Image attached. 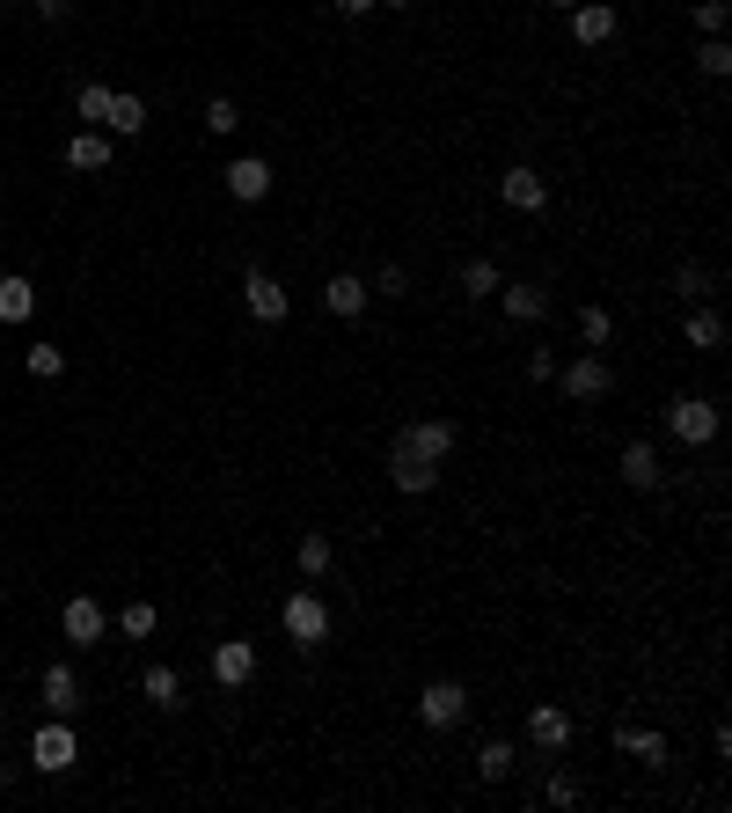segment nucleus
<instances>
[{
  "label": "nucleus",
  "instance_id": "obj_12",
  "mask_svg": "<svg viewBox=\"0 0 732 813\" xmlns=\"http://www.w3.org/2000/svg\"><path fill=\"white\" fill-rule=\"evenodd\" d=\"M227 191L243 198V206H257V198L271 191V161H257V155H243V161H227Z\"/></svg>",
  "mask_w": 732,
  "mask_h": 813
},
{
  "label": "nucleus",
  "instance_id": "obj_33",
  "mask_svg": "<svg viewBox=\"0 0 732 813\" xmlns=\"http://www.w3.org/2000/svg\"><path fill=\"white\" fill-rule=\"evenodd\" d=\"M118 631H125V637H155V608H147V602H132V608L118 616Z\"/></svg>",
  "mask_w": 732,
  "mask_h": 813
},
{
  "label": "nucleus",
  "instance_id": "obj_14",
  "mask_svg": "<svg viewBox=\"0 0 732 813\" xmlns=\"http://www.w3.org/2000/svg\"><path fill=\"white\" fill-rule=\"evenodd\" d=\"M67 161H73V169H81V177H96V169H110V132H103V125H88V132H73Z\"/></svg>",
  "mask_w": 732,
  "mask_h": 813
},
{
  "label": "nucleus",
  "instance_id": "obj_27",
  "mask_svg": "<svg viewBox=\"0 0 732 813\" xmlns=\"http://www.w3.org/2000/svg\"><path fill=\"white\" fill-rule=\"evenodd\" d=\"M22 367H30L37 381H52V374H67V353H59V345H30V353H22Z\"/></svg>",
  "mask_w": 732,
  "mask_h": 813
},
{
  "label": "nucleus",
  "instance_id": "obj_4",
  "mask_svg": "<svg viewBox=\"0 0 732 813\" xmlns=\"http://www.w3.org/2000/svg\"><path fill=\"white\" fill-rule=\"evenodd\" d=\"M396 447H403V455H425V462H447V455H454V418H418V425H403Z\"/></svg>",
  "mask_w": 732,
  "mask_h": 813
},
{
  "label": "nucleus",
  "instance_id": "obj_25",
  "mask_svg": "<svg viewBox=\"0 0 732 813\" xmlns=\"http://www.w3.org/2000/svg\"><path fill=\"white\" fill-rule=\"evenodd\" d=\"M147 696H155L161 711H176V704H184V682H176V667H147Z\"/></svg>",
  "mask_w": 732,
  "mask_h": 813
},
{
  "label": "nucleus",
  "instance_id": "obj_24",
  "mask_svg": "<svg viewBox=\"0 0 732 813\" xmlns=\"http://www.w3.org/2000/svg\"><path fill=\"white\" fill-rule=\"evenodd\" d=\"M476 777H484V784H506V777H513V747H506V741H491L484 755H476Z\"/></svg>",
  "mask_w": 732,
  "mask_h": 813
},
{
  "label": "nucleus",
  "instance_id": "obj_6",
  "mask_svg": "<svg viewBox=\"0 0 732 813\" xmlns=\"http://www.w3.org/2000/svg\"><path fill=\"white\" fill-rule=\"evenodd\" d=\"M243 308L257 323H286V308H294V301H286V286L271 279V271H249V279H243Z\"/></svg>",
  "mask_w": 732,
  "mask_h": 813
},
{
  "label": "nucleus",
  "instance_id": "obj_1",
  "mask_svg": "<svg viewBox=\"0 0 732 813\" xmlns=\"http://www.w3.org/2000/svg\"><path fill=\"white\" fill-rule=\"evenodd\" d=\"M666 433H674L681 447H711V440H718V404H711V396H674V410H666Z\"/></svg>",
  "mask_w": 732,
  "mask_h": 813
},
{
  "label": "nucleus",
  "instance_id": "obj_38",
  "mask_svg": "<svg viewBox=\"0 0 732 813\" xmlns=\"http://www.w3.org/2000/svg\"><path fill=\"white\" fill-rule=\"evenodd\" d=\"M366 8H382V0H337V16H366Z\"/></svg>",
  "mask_w": 732,
  "mask_h": 813
},
{
  "label": "nucleus",
  "instance_id": "obj_23",
  "mask_svg": "<svg viewBox=\"0 0 732 813\" xmlns=\"http://www.w3.org/2000/svg\"><path fill=\"white\" fill-rule=\"evenodd\" d=\"M140 125H147V103H140V96H110L103 132H140Z\"/></svg>",
  "mask_w": 732,
  "mask_h": 813
},
{
  "label": "nucleus",
  "instance_id": "obj_29",
  "mask_svg": "<svg viewBox=\"0 0 732 813\" xmlns=\"http://www.w3.org/2000/svg\"><path fill=\"white\" fill-rule=\"evenodd\" d=\"M73 110H81L88 125H103V118H110V89H103V81H88V89L73 96Z\"/></svg>",
  "mask_w": 732,
  "mask_h": 813
},
{
  "label": "nucleus",
  "instance_id": "obj_21",
  "mask_svg": "<svg viewBox=\"0 0 732 813\" xmlns=\"http://www.w3.org/2000/svg\"><path fill=\"white\" fill-rule=\"evenodd\" d=\"M73 704H81V682H73V667H44V711H52V718H67Z\"/></svg>",
  "mask_w": 732,
  "mask_h": 813
},
{
  "label": "nucleus",
  "instance_id": "obj_7",
  "mask_svg": "<svg viewBox=\"0 0 732 813\" xmlns=\"http://www.w3.org/2000/svg\"><path fill=\"white\" fill-rule=\"evenodd\" d=\"M557 381H564V396H578V404H593V396H609V381H615V374L609 367H601V359H572V367H557Z\"/></svg>",
  "mask_w": 732,
  "mask_h": 813
},
{
  "label": "nucleus",
  "instance_id": "obj_2",
  "mask_svg": "<svg viewBox=\"0 0 732 813\" xmlns=\"http://www.w3.org/2000/svg\"><path fill=\"white\" fill-rule=\"evenodd\" d=\"M73 755H81V741H73V725H67V718H44V725H37V741H30V762L44 770V777L73 770Z\"/></svg>",
  "mask_w": 732,
  "mask_h": 813
},
{
  "label": "nucleus",
  "instance_id": "obj_22",
  "mask_svg": "<svg viewBox=\"0 0 732 813\" xmlns=\"http://www.w3.org/2000/svg\"><path fill=\"white\" fill-rule=\"evenodd\" d=\"M689 345H696V353H718V345H725V316H711V308H689Z\"/></svg>",
  "mask_w": 732,
  "mask_h": 813
},
{
  "label": "nucleus",
  "instance_id": "obj_28",
  "mask_svg": "<svg viewBox=\"0 0 732 813\" xmlns=\"http://www.w3.org/2000/svg\"><path fill=\"white\" fill-rule=\"evenodd\" d=\"M696 67L711 73V81H725V73H732V44H725V37H703V52H696Z\"/></svg>",
  "mask_w": 732,
  "mask_h": 813
},
{
  "label": "nucleus",
  "instance_id": "obj_15",
  "mask_svg": "<svg viewBox=\"0 0 732 813\" xmlns=\"http://www.w3.org/2000/svg\"><path fill=\"white\" fill-rule=\"evenodd\" d=\"M572 37H578V44H609V37H615V8L578 0V8H572Z\"/></svg>",
  "mask_w": 732,
  "mask_h": 813
},
{
  "label": "nucleus",
  "instance_id": "obj_30",
  "mask_svg": "<svg viewBox=\"0 0 732 813\" xmlns=\"http://www.w3.org/2000/svg\"><path fill=\"white\" fill-rule=\"evenodd\" d=\"M235 125H243V110L227 103V96H212V103H206V132H212V140H227Z\"/></svg>",
  "mask_w": 732,
  "mask_h": 813
},
{
  "label": "nucleus",
  "instance_id": "obj_16",
  "mask_svg": "<svg viewBox=\"0 0 732 813\" xmlns=\"http://www.w3.org/2000/svg\"><path fill=\"white\" fill-rule=\"evenodd\" d=\"M30 316H37V286L22 271H8L0 279V323H30Z\"/></svg>",
  "mask_w": 732,
  "mask_h": 813
},
{
  "label": "nucleus",
  "instance_id": "obj_32",
  "mask_svg": "<svg viewBox=\"0 0 732 813\" xmlns=\"http://www.w3.org/2000/svg\"><path fill=\"white\" fill-rule=\"evenodd\" d=\"M578 337H586V345H609V337H615L609 308H586V316H578Z\"/></svg>",
  "mask_w": 732,
  "mask_h": 813
},
{
  "label": "nucleus",
  "instance_id": "obj_26",
  "mask_svg": "<svg viewBox=\"0 0 732 813\" xmlns=\"http://www.w3.org/2000/svg\"><path fill=\"white\" fill-rule=\"evenodd\" d=\"M294 565L308 572V579H315V572H330V535H300V549H294Z\"/></svg>",
  "mask_w": 732,
  "mask_h": 813
},
{
  "label": "nucleus",
  "instance_id": "obj_11",
  "mask_svg": "<svg viewBox=\"0 0 732 813\" xmlns=\"http://www.w3.org/2000/svg\"><path fill=\"white\" fill-rule=\"evenodd\" d=\"M59 631H67L73 645H96V637H103V602H88V594H73V602L59 608Z\"/></svg>",
  "mask_w": 732,
  "mask_h": 813
},
{
  "label": "nucleus",
  "instance_id": "obj_17",
  "mask_svg": "<svg viewBox=\"0 0 732 813\" xmlns=\"http://www.w3.org/2000/svg\"><path fill=\"white\" fill-rule=\"evenodd\" d=\"M615 747L637 755L645 770H660V762H666V741H660V733H645V725H615Z\"/></svg>",
  "mask_w": 732,
  "mask_h": 813
},
{
  "label": "nucleus",
  "instance_id": "obj_5",
  "mask_svg": "<svg viewBox=\"0 0 732 813\" xmlns=\"http://www.w3.org/2000/svg\"><path fill=\"white\" fill-rule=\"evenodd\" d=\"M286 637H294V645H323V637H330V608L315 602V594H294V602H286Z\"/></svg>",
  "mask_w": 732,
  "mask_h": 813
},
{
  "label": "nucleus",
  "instance_id": "obj_8",
  "mask_svg": "<svg viewBox=\"0 0 732 813\" xmlns=\"http://www.w3.org/2000/svg\"><path fill=\"white\" fill-rule=\"evenodd\" d=\"M249 674H257V645H243V637H227L220 653H212V682H220V690H243Z\"/></svg>",
  "mask_w": 732,
  "mask_h": 813
},
{
  "label": "nucleus",
  "instance_id": "obj_19",
  "mask_svg": "<svg viewBox=\"0 0 732 813\" xmlns=\"http://www.w3.org/2000/svg\"><path fill=\"white\" fill-rule=\"evenodd\" d=\"M498 301H506L513 323H542L550 316V294H542V286H498Z\"/></svg>",
  "mask_w": 732,
  "mask_h": 813
},
{
  "label": "nucleus",
  "instance_id": "obj_41",
  "mask_svg": "<svg viewBox=\"0 0 732 813\" xmlns=\"http://www.w3.org/2000/svg\"><path fill=\"white\" fill-rule=\"evenodd\" d=\"M388 8H410V0H388Z\"/></svg>",
  "mask_w": 732,
  "mask_h": 813
},
{
  "label": "nucleus",
  "instance_id": "obj_13",
  "mask_svg": "<svg viewBox=\"0 0 732 813\" xmlns=\"http://www.w3.org/2000/svg\"><path fill=\"white\" fill-rule=\"evenodd\" d=\"M527 741H535V747H572V711L535 704V711H527Z\"/></svg>",
  "mask_w": 732,
  "mask_h": 813
},
{
  "label": "nucleus",
  "instance_id": "obj_39",
  "mask_svg": "<svg viewBox=\"0 0 732 813\" xmlns=\"http://www.w3.org/2000/svg\"><path fill=\"white\" fill-rule=\"evenodd\" d=\"M37 8H44V22H59V16L73 8V0H37Z\"/></svg>",
  "mask_w": 732,
  "mask_h": 813
},
{
  "label": "nucleus",
  "instance_id": "obj_10",
  "mask_svg": "<svg viewBox=\"0 0 732 813\" xmlns=\"http://www.w3.org/2000/svg\"><path fill=\"white\" fill-rule=\"evenodd\" d=\"M388 477H396V492H433L439 484V462H425V455H403V447H388Z\"/></svg>",
  "mask_w": 732,
  "mask_h": 813
},
{
  "label": "nucleus",
  "instance_id": "obj_31",
  "mask_svg": "<svg viewBox=\"0 0 732 813\" xmlns=\"http://www.w3.org/2000/svg\"><path fill=\"white\" fill-rule=\"evenodd\" d=\"M462 294H498V265H484V257L462 265Z\"/></svg>",
  "mask_w": 732,
  "mask_h": 813
},
{
  "label": "nucleus",
  "instance_id": "obj_3",
  "mask_svg": "<svg viewBox=\"0 0 732 813\" xmlns=\"http://www.w3.org/2000/svg\"><path fill=\"white\" fill-rule=\"evenodd\" d=\"M418 718L433 725V733L462 725V718H469V696H462V682H425V690H418Z\"/></svg>",
  "mask_w": 732,
  "mask_h": 813
},
{
  "label": "nucleus",
  "instance_id": "obj_20",
  "mask_svg": "<svg viewBox=\"0 0 732 813\" xmlns=\"http://www.w3.org/2000/svg\"><path fill=\"white\" fill-rule=\"evenodd\" d=\"M323 308H330V316H359V308H366V279H352V271H337V279L323 286Z\"/></svg>",
  "mask_w": 732,
  "mask_h": 813
},
{
  "label": "nucleus",
  "instance_id": "obj_37",
  "mask_svg": "<svg viewBox=\"0 0 732 813\" xmlns=\"http://www.w3.org/2000/svg\"><path fill=\"white\" fill-rule=\"evenodd\" d=\"M550 799H557V806H578V777H550Z\"/></svg>",
  "mask_w": 732,
  "mask_h": 813
},
{
  "label": "nucleus",
  "instance_id": "obj_34",
  "mask_svg": "<svg viewBox=\"0 0 732 813\" xmlns=\"http://www.w3.org/2000/svg\"><path fill=\"white\" fill-rule=\"evenodd\" d=\"M674 286H681V294H711V271H703V265H681Z\"/></svg>",
  "mask_w": 732,
  "mask_h": 813
},
{
  "label": "nucleus",
  "instance_id": "obj_35",
  "mask_svg": "<svg viewBox=\"0 0 732 813\" xmlns=\"http://www.w3.org/2000/svg\"><path fill=\"white\" fill-rule=\"evenodd\" d=\"M696 22L718 37V30H725V0H703V8H696Z\"/></svg>",
  "mask_w": 732,
  "mask_h": 813
},
{
  "label": "nucleus",
  "instance_id": "obj_9",
  "mask_svg": "<svg viewBox=\"0 0 732 813\" xmlns=\"http://www.w3.org/2000/svg\"><path fill=\"white\" fill-rule=\"evenodd\" d=\"M498 198H506L513 212H542L550 206V184H542L535 169H506V177H498Z\"/></svg>",
  "mask_w": 732,
  "mask_h": 813
},
{
  "label": "nucleus",
  "instance_id": "obj_40",
  "mask_svg": "<svg viewBox=\"0 0 732 813\" xmlns=\"http://www.w3.org/2000/svg\"><path fill=\"white\" fill-rule=\"evenodd\" d=\"M550 8H564V16H572V8H578V0H550Z\"/></svg>",
  "mask_w": 732,
  "mask_h": 813
},
{
  "label": "nucleus",
  "instance_id": "obj_18",
  "mask_svg": "<svg viewBox=\"0 0 732 813\" xmlns=\"http://www.w3.org/2000/svg\"><path fill=\"white\" fill-rule=\"evenodd\" d=\"M623 484H630V492H652V484H660V455H652L645 440L623 447Z\"/></svg>",
  "mask_w": 732,
  "mask_h": 813
},
{
  "label": "nucleus",
  "instance_id": "obj_36",
  "mask_svg": "<svg viewBox=\"0 0 732 813\" xmlns=\"http://www.w3.org/2000/svg\"><path fill=\"white\" fill-rule=\"evenodd\" d=\"M366 294H410V279H403V271H396V265H388V271H382V279L366 286Z\"/></svg>",
  "mask_w": 732,
  "mask_h": 813
}]
</instances>
